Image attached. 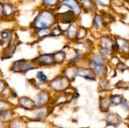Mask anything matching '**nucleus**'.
<instances>
[{
	"label": "nucleus",
	"mask_w": 129,
	"mask_h": 128,
	"mask_svg": "<svg viewBox=\"0 0 129 128\" xmlns=\"http://www.w3.org/2000/svg\"><path fill=\"white\" fill-rule=\"evenodd\" d=\"M53 94L47 87L39 90L33 98L37 107L52 105Z\"/></svg>",
	"instance_id": "nucleus-6"
},
{
	"label": "nucleus",
	"mask_w": 129,
	"mask_h": 128,
	"mask_svg": "<svg viewBox=\"0 0 129 128\" xmlns=\"http://www.w3.org/2000/svg\"><path fill=\"white\" fill-rule=\"evenodd\" d=\"M110 98L111 100L112 107H118L120 105L125 98L122 94H112L110 93Z\"/></svg>",
	"instance_id": "nucleus-36"
},
{
	"label": "nucleus",
	"mask_w": 129,
	"mask_h": 128,
	"mask_svg": "<svg viewBox=\"0 0 129 128\" xmlns=\"http://www.w3.org/2000/svg\"><path fill=\"white\" fill-rule=\"evenodd\" d=\"M5 15H4V8L3 3H0V20H4Z\"/></svg>",
	"instance_id": "nucleus-46"
},
{
	"label": "nucleus",
	"mask_w": 129,
	"mask_h": 128,
	"mask_svg": "<svg viewBox=\"0 0 129 128\" xmlns=\"http://www.w3.org/2000/svg\"><path fill=\"white\" fill-rule=\"evenodd\" d=\"M64 28H63L62 25L57 23L53 27L51 28V33H50V37L53 38H59L64 36Z\"/></svg>",
	"instance_id": "nucleus-35"
},
{
	"label": "nucleus",
	"mask_w": 129,
	"mask_h": 128,
	"mask_svg": "<svg viewBox=\"0 0 129 128\" xmlns=\"http://www.w3.org/2000/svg\"><path fill=\"white\" fill-rule=\"evenodd\" d=\"M78 68H79V66L78 65L66 63L65 65L62 66L60 73L66 77L68 78L72 82H73L78 77L77 74H78Z\"/></svg>",
	"instance_id": "nucleus-17"
},
{
	"label": "nucleus",
	"mask_w": 129,
	"mask_h": 128,
	"mask_svg": "<svg viewBox=\"0 0 129 128\" xmlns=\"http://www.w3.org/2000/svg\"><path fill=\"white\" fill-rule=\"evenodd\" d=\"M54 59L56 65L58 66H63L67 63L68 60V51L64 48L55 50L53 52Z\"/></svg>",
	"instance_id": "nucleus-25"
},
{
	"label": "nucleus",
	"mask_w": 129,
	"mask_h": 128,
	"mask_svg": "<svg viewBox=\"0 0 129 128\" xmlns=\"http://www.w3.org/2000/svg\"><path fill=\"white\" fill-rule=\"evenodd\" d=\"M83 13L93 16L98 11V6L94 0H79Z\"/></svg>",
	"instance_id": "nucleus-21"
},
{
	"label": "nucleus",
	"mask_w": 129,
	"mask_h": 128,
	"mask_svg": "<svg viewBox=\"0 0 129 128\" xmlns=\"http://www.w3.org/2000/svg\"><path fill=\"white\" fill-rule=\"evenodd\" d=\"M112 107L109 94H101L98 99V109L103 114L108 112Z\"/></svg>",
	"instance_id": "nucleus-22"
},
{
	"label": "nucleus",
	"mask_w": 129,
	"mask_h": 128,
	"mask_svg": "<svg viewBox=\"0 0 129 128\" xmlns=\"http://www.w3.org/2000/svg\"><path fill=\"white\" fill-rule=\"evenodd\" d=\"M108 25L106 23L103 15L101 13L98 12L92 16L90 28L96 33H102L107 27Z\"/></svg>",
	"instance_id": "nucleus-12"
},
{
	"label": "nucleus",
	"mask_w": 129,
	"mask_h": 128,
	"mask_svg": "<svg viewBox=\"0 0 129 128\" xmlns=\"http://www.w3.org/2000/svg\"><path fill=\"white\" fill-rule=\"evenodd\" d=\"M88 59L93 63H95L96 65H108V63H109V60L108 58H105L96 51L88 55Z\"/></svg>",
	"instance_id": "nucleus-29"
},
{
	"label": "nucleus",
	"mask_w": 129,
	"mask_h": 128,
	"mask_svg": "<svg viewBox=\"0 0 129 128\" xmlns=\"http://www.w3.org/2000/svg\"><path fill=\"white\" fill-rule=\"evenodd\" d=\"M14 31L11 29H5L0 31V45H6L11 42L14 38Z\"/></svg>",
	"instance_id": "nucleus-28"
},
{
	"label": "nucleus",
	"mask_w": 129,
	"mask_h": 128,
	"mask_svg": "<svg viewBox=\"0 0 129 128\" xmlns=\"http://www.w3.org/2000/svg\"><path fill=\"white\" fill-rule=\"evenodd\" d=\"M40 7L56 11L60 5V0H40Z\"/></svg>",
	"instance_id": "nucleus-32"
},
{
	"label": "nucleus",
	"mask_w": 129,
	"mask_h": 128,
	"mask_svg": "<svg viewBox=\"0 0 129 128\" xmlns=\"http://www.w3.org/2000/svg\"><path fill=\"white\" fill-rule=\"evenodd\" d=\"M8 84L6 82L5 80H4L3 79H0V97H1L3 92L5 90V88L7 87Z\"/></svg>",
	"instance_id": "nucleus-45"
},
{
	"label": "nucleus",
	"mask_w": 129,
	"mask_h": 128,
	"mask_svg": "<svg viewBox=\"0 0 129 128\" xmlns=\"http://www.w3.org/2000/svg\"><path fill=\"white\" fill-rule=\"evenodd\" d=\"M65 8V10L71 11L79 19L83 13L79 0H60V5L57 8Z\"/></svg>",
	"instance_id": "nucleus-7"
},
{
	"label": "nucleus",
	"mask_w": 129,
	"mask_h": 128,
	"mask_svg": "<svg viewBox=\"0 0 129 128\" xmlns=\"http://www.w3.org/2000/svg\"><path fill=\"white\" fill-rule=\"evenodd\" d=\"M6 0H0V3H4Z\"/></svg>",
	"instance_id": "nucleus-49"
},
{
	"label": "nucleus",
	"mask_w": 129,
	"mask_h": 128,
	"mask_svg": "<svg viewBox=\"0 0 129 128\" xmlns=\"http://www.w3.org/2000/svg\"><path fill=\"white\" fill-rule=\"evenodd\" d=\"M76 97L75 92H71L70 90L60 94H53L52 105L60 106L71 102Z\"/></svg>",
	"instance_id": "nucleus-8"
},
{
	"label": "nucleus",
	"mask_w": 129,
	"mask_h": 128,
	"mask_svg": "<svg viewBox=\"0 0 129 128\" xmlns=\"http://www.w3.org/2000/svg\"><path fill=\"white\" fill-rule=\"evenodd\" d=\"M79 25L80 24L79 23V21H77L68 25L66 28H64V37L67 42L70 44L74 43L75 42L77 31Z\"/></svg>",
	"instance_id": "nucleus-18"
},
{
	"label": "nucleus",
	"mask_w": 129,
	"mask_h": 128,
	"mask_svg": "<svg viewBox=\"0 0 129 128\" xmlns=\"http://www.w3.org/2000/svg\"><path fill=\"white\" fill-rule=\"evenodd\" d=\"M98 7L108 9L112 5V0H94Z\"/></svg>",
	"instance_id": "nucleus-41"
},
{
	"label": "nucleus",
	"mask_w": 129,
	"mask_h": 128,
	"mask_svg": "<svg viewBox=\"0 0 129 128\" xmlns=\"http://www.w3.org/2000/svg\"><path fill=\"white\" fill-rule=\"evenodd\" d=\"M16 117L15 109H9L0 112V122L8 124Z\"/></svg>",
	"instance_id": "nucleus-30"
},
{
	"label": "nucleus",
	"mask_w": 129,
	"mask_h": 128,
	"mask_svg": "<svg viewBox=\"0 0 129 128\" xmlns=\"http://www.w3.org/2000/svg\"><path fill=\"white\" fill-rule=\"evenodd\" d=\"M88 35H89V29L83 25H79L78 31H77L75 42L82 41V40L88 38Z\"/></svg>",
	"instance_id": "nucleus-33"
},
{
	"label": "nucleus",
	"mask_w": 129,
	"mask_h": 128,
	"mask_svg": "<svg viewBox=\"0 0 129 128\" xmlns=\"http://www.w3.org/2000/svg\"><path fill=\"white\" fill-rule=\"evenodd\" d=\"M33 35L35 40L41 41L50 37L51 28H42L33 31Z\"/></svg>",
	"instance_id": "nucleus-31"
},
{
	"label": "nucleus",
	"mask_w": 129,
	"mask_h": 128,
	"mask_svg": "<svg viewBox=\"0 0 129 128\" xmlns=\"http://www.w3.org/2000/svg\"><path fill=\"white\" fill-rule=\"evenodd\" d=\"M8 128H28V121L24 117L16 116L7 124Z\"/></svg>",
	"instance_id": "nucleus-26"
},
{
	"label": "nucleus",
	"mask_w": 129,
	"mask_h": 128,
	"mask_svg": "<svg viewBox=\"0 0 129 128\" xmlns=\"http://www.w3.org/2000/svg\"><path fill=\"white\" fill-rule=\"evenodd\" d=\"M0 128H8L7 124H4V123L0 122Z\"/></svg>",
	"instance_id": "nucleus-48"
},
{
	"label": "nucleus",
	"mask_w": 129,
	"mask_h": 128,
	"mask_svg": "<svg viewBox=\"0 0 129 128\" xmlns=\"http://www.w3.org/2000/svg\"><path fill=\"white\" fill-rule=\"evenodd\" d=\"M55 107L54 105H49L45 106L36 107L33 111L30 112L31 116L28 118V121L43 122L45 121L54 111Z\"/></svg>",
	"instance_id": "nucleus-4"
},
{
	"label": "nucleus",
	"mask_w": 129,
	"mask_h": 128,
	"mask_svg": "<svg viewBox=\"0 0 129 128\" xmlns=\"http://www.w3.org/2000/svg\"><path fill=\"white\" fill-rule=\"evenodd\" d=\"M114 68L117 71L118 70V71H120V72H124L125 71L128 70L129 69L128 65L124 61H123L121 60H120V61L117 63V64L115 66Z\"/></svg>",
	"instance_id": "nucleus-42"
},
{
	"label": "nucleus",
	"mask_w": 129,
	"mask_h": 128,
	"mask_svg": "<svg viewBox=\"0 0 129 128\" xmlns=\"http://www.w3.org/2000/svg\"><path fill=\"white\" fill-rule=\"evenodd\" d=\"M125 123L127 124L128 128H129V112L128 113V114H127V117L125 118Z\"/></svg>",
	"instance_id": "nucleus-47"
},
{
	"label": "nucleus",
	"mask_w": 129,
	"mask_h": 128,
	"mask_svg": "<svg viewBox=\"0 0 129 128\" xmlns=\"http://www.w3.org/2000/svg\"><path fill=\"white\" fill-rule=\"evenodd\" d=\"M21 43V41L18 38H16L14 36L11 42L8 44L6 47L4 48L1 53V59L2 60H8L11 58L15 55L16 51L17 48Z\"/></svg>",
	"instance_id": "nucleus-14"
},
{
	"label": "nucleus",
	"mask_w": 129,
	"mask_h": 128,
	"mask_svg": "<svg viewBox=\"0 0 129 128\" xmlns=\"http://www.w3.org/2000/svg\"><path fill=\"white\" fill-rule=\"evenodd\" d=\"M15 107H16V105H13L8 99L2 97L0 98V112L9 109H15Z\"/></svg>",
	"instance_id": "nucleus-37"
},
{
	"label": "nucleus",
	"mask_w": 129,
	"mask_h": 128,
	"mask_svg": "<svg viewBox=\"0 0 129 128\" xmlns=\"http://www.w3.org/2000/svg\"><path fill=\"white\" fill-rule=\"evenodd\" d=\"M55 11L57 22L60 25H65L68 26L73 23L79 21V19L69 10H57Z\"/></svg>",
	"instance_id": "nucleus-11"
},
{
	"label": "nucleus",
	"mask_w": 129,
	"mask_h": 128,
	"mask_svg": "<svg viewBox=\"0 0 129 128\" xmlns=\"http://www.w3.org/2000/svg\"><path fill=\"white\" fill-rule=\"evenodd\" d=\"M114 87L118 90H127L129 89V83L123 80H120L114 85Z\"/></svg>",
	"instance_id": "nucleus-40"
},
{
	"label": "nucleus",
	"mask_w": 129,
	"mask_h": 128,
	"mask_svg": "<svg viewBox=\"0 0 129 128\" xmlns=\"http://www.w3.org/2000/svg\"><path fill=\"white\" fill-rule=\"evenodd\" d=\"M72 51L73 52L70 56H68L67 63L79 67H84L88 59V55L74 47L72 48Z\"/></svg>",
	"instance_id": "nucleus-10"
},
{
	"label": "nucleus",
	"mask_w": 129,
	"mask_h": 128,
	"mask_svg": "<svg viewBox=\"0 0 129 128\" xmlns=\"http://www.w3.org/2000/svg\"><path fill=\"white\" fill-rule=\"evenodd\" d=\"M127 5H128V8H129V0H128V1H127Z\"/></svg>",
	"instance_id": "nucleus-50"
},
{
	"label": "nucleus",
	"mask_w": 129,
	"mask_h": 128,
	"mask_svg": "<svg viewBox=\"0 0 129 128\" xmlns=\"http://www.w3.org/2000/svg\"><path fill=\"white\" fill-rule=\"evenodd\" d=\"M72 84L71 80L60 73L50 79L47 88L53 94H60L71 90L73 87Z\"/></svg>",
	"instance_id": "nucleus-2"
},
{
	"label": "nucleus",
	"mask_w": 129,
	"mask_h": 128,
	"mask_svg": "<svg viewBox=\"0 0 129 128\" xmlns=\"http://www.w3.org/2000/svg\"><path fill=\"white\" fill-rule=\"evenodd\" d=\"M57 23L58 22L55 10L40 7L35 17L30 22L29 28L33 31L42 28H51Z\"/></svg>",
	"instance_id": "nucleus-1"
},
{
	"label": "nucleus",
	"mask_w": 129,
	"mask_h": 128,
	"mask_svg": "<svg viewBox=\"0 0 129 128\" xmlns=\"http://www.w3.org/2000/svg\"><path fill=\"white\" fill-rule=\"evenodd\" d=\"M35 79L44 87H47V85L49 83L50 79L48 75L42 70H39L35 74Z\"/></svg>",
	"instance_id": "nucleus-34"
},
{
	"label": "nucleus",
	"mask_w": 129,
	"mask_h": 128,
	"mask_svg": "<svg viewBox=\"0 0 129 128\" xmlns=\"http://www.w3.org/2000/svg\"><path fill=\"white\" fill-rule=\"evenodd\" d=\"M114 45V36L110 34H100L99 37L97 38L96 46L107 48L112 50Z\"/></svg>",
	"instance_id": "nucleus-20"
},
{
	"label": "nucleus",
	"mask_w": 129,
	"mask_h": 128,
	"mask_svg": "<svg viewBox=\"0 0 129 128\" xmlns=\"http://www.w3.org/2000/svg\"><path fill=\"white\" fill-rule=\"evenodd\" d=\"M95 51H96V52L99 53L101 54L102 55H103V56H105V58H108V60H109L110 58H111L113 55H115L110 49L102 47V46H96Z\"/></svg>",
	"instance_id": "nucleus-38"
},
{
	"label": "nucleus",
	"mask_w": 129,
	"mask_h": 128,
	"mask_svg": "<svg viewBox=\"0 0 129 128\" xmlns=\"http://www.w3.org/2000/svg\"><path fill=\"white\" fill-rule=\"evenodd\" d=\"M37 69H39V67L33 59H18L13 61L10 67V71L20 74H26Z\"/></svg>",
	"instance_id": "nucleus-3"
},
{
	"label": "nucleus",
	"mask_w": 129,
	"mask_h": 128,
	"mask_svg": "<svg viewBox=\"0 0 129 128\" xmlns=\"http://www.w3.org/2000/svg\"><path fill=\"white\" fill-rule=\"evenodd\" d=\"M28 81L30 85H31L34 89H37V90H41V89H44V88H45L44 87V86H42V85L36 80L35 78H34V79H30L28 80Z\"/></svg>",
	"instance_id": "nucleus-43"
},
{
	"label": "nucleus",
	"mask_w": 129,
	"mask_h": 128,
	"mask_svg": "<svg viewBox=\"0 0 129 128\" xmlns=\"http://www.w3.org/2000/svg\"><path fill=\"white\" fill-rule=\"evenodd\" d=\"M1 97L5 98V99H8V100L10 99H11V98H18L17 94L8 85L5 88V90L3 92L2 95H1Z\"/></svg>",
	"instance_id": "nucleus-39"
},
{
	"label": "nucleus",
	"mask_w": 129,
	"mask_h": 128,
	"mask_svg": "<svg viewBox=\"0 0 129 128\" xmlns=\"http://www.w3.org/2000/svg\"><path fill=\"white\" fill-rule=\"evenodd\" d=\"M114 38L118 54L123 56H129V40L120 36H114Z\"/></svg>",
	"instance_id": "nucleus-19"
},
{
	"label": "nucleus",
	"mask_w": 129,
	"mask_h": 128,
	"mask_svg": "<svg viewBox=\"0 0 129 128\" xmlns=\"http://www.w3.org/2000/svg\"><path fill=\"white\" fill-rule=\"evenodd\" d=\"M74 48L78 49L88 55L95 51L96 48V45L93 42V40L88 38L82 41H76L74 43Z\"/></svg>",
	"instance_id": "nucleus-15"
},
{
	"label": "nucleus",
	"mask_w": 129,
	"mask_h": 128,
	"mask_svg": "<svg viewBox=\"0 0 129 128\" xmlns=\"http://www.w3.org/2000/svg\"><path fill=\"white\" fill-rule=\"evenodd\" d=\"M4 15L5 19L11 20L15 17L17 13V8L16 6L12 3H4Z\"/></svg>",
	"instance_id": "nucleus-27"
},
{
	"label": "nucleus",
	"mask_w": 129,
	"mask_h": 128,
	"mask_svg": "<svg viewBox=\"0 0 129 128\" xmlns=\"http://www.w3.org/2000/svg\"><path fill=\"white\" fill-rule=\"evenodd\" d=\"M59 128H69V127H59Z\"/></svg>",
	"instance_id": "nucleus-51"
},
{
	"label": "nucleus",
	"mask_w": 129,
	"mask_h": 128,
	"mask_svg": "<svg viewBox=\"0 0 129 128\" xmlns=\"http://www.w3.org/2000/svg\"><path fill=\"white\" fill-rule=\"evenodd\" d=\"M104 122L107 127L117 128L122 124L123 120L118 113L110 110L105 114Z\"/></svg>",
	"instance_id": "nucleus-13"
},
{
	"label": "nucleus",
	"mask_w": 129,
	"mask_h": 128,
	"mask_svg": "<svg viewBox=\"0 0 129 128\" xmlns=\"http://www.w3.org/2000/svg\"><path fill=\"white\" fill-rule=\"evenodd\" d=\"M97 89L100 94H110L113 90V86L110 80L107 79V77L103 78L98 80Z\"/></svg>",
	"instance_id": "nucleus-24"
},
{
	"label": "nucleus",
	"mask_w": 129,
	"mask_h": 128,
	"mask_svg": "<svg viewBox=\"0 0 129 128\" xmlns=\"http://www.w3.org/2000/svg\"><path fill=\"white\" fill-rule=\"evenodd\" d=\"M16 105V107L30 112L33 111L37 107L34 99L26 95L18 97L17 98V104Z\"/></svg>",
	"instance_id": "nucleus-16"
},
{
	"label": "nucleus",
	"mask_w": 129,
	"mask_h": 128,
	"mask_svg": "<svg viewBox=\"0 0 129 128\" xmlns=\"http://www.w3.org/2000/svg\"><path fill=\"white\" fill-rule=\"evenodd\" d=\"M32 59L39 69L50 68L57 66L53 52L40 53Z\"/></svg>",
	"instance_id": "nucleus-5"
},
{
	"label": "nucleus",
	"mask_w": 129,
	"mask_h": 128,
	"mask_svg": "<svg viewBox=\"0 0 129 128\" xmlns=\"http://www.w3.org/2000/svg\"><path fill=\"white\" fill-rule=\"evenodd\" d=\"M120 107H121L122 110L126 112H129V100L125 99L122 104H120Z\"/></svg>",
	"instance_id": "nucleus-44"
},
{
	"label": "nucleus",
	"mask_w": 129,
	"mask_h": 128,
	"mask_svg": "<svg viewBox=\"0 0 129 128\" xmlns=\"http://www.w3.org/2000/svg\"><path fill=\"white\" fill-rule=\"evenodd\" d=\"M77 76L89 82L98 81V79L93 72L86 67H79Z\"/></svg>",
	"instance_id": "nucleus-23"
},
{
	"label": "nucleus",
	"mask_w": 129,
	"mask_h": 128,
	"mask_svg": "<svg viewBox=\"0 0 129 128\" xmlns=\"http://www.w3.org/2000/svg\"><path fill=\"white\" fill-rule=\"evenodd\" d=\"M84 67H86L90 69L98 80L103 78H107L108 76V71H109L108 65H96L87 59Z\"/></svg>",
	"instance_id": "nucleus-9"
}]
</instances>
